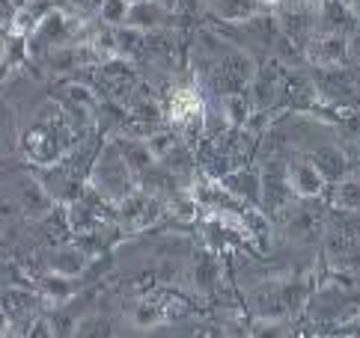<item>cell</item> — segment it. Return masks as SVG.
I'll return each mask as SVG.
<instances>
[{
    "label": "cell",
    "mask_w": 360,
    "mask_h": 338,
    "mask_svg": "<svg viewBox=\"0 0 360 338\" xmlns=\"http://www.w3.org/2000/svg\"><path fill=\"white\" fill-rule=\"evenodd\" d=\"M93 187L113 202H122L128 193H134V169L122 158V149L117 142L108 146V151L98 158L93 169Z\"/></svg>",
    "instance_id": "6da1fadb"
},
{
    "label": "cell",
    "mask_w": 360,
    "mask_h": 338,
    "mask_svg": "<svg viewBox=\"0 0 360 338\" xmlns=\"http://www.w3.org/2000/svg\"><path fill=\"white\" fill-rule=\"evenodd\" d=\"M345 57H349V39L337 30L319 33V36H313V42L307 45V60L319 69H337Z\"/></svg>",
    "instance_id": "7a4b0ae2"
},
{
    "label": "cell",
    "mask_w": 360,
    "mask_h": 338,
    "mask_svg": "<svg viewBox=\"0 0 360 338\" xmlns=\"http://www.w3.org/2000/svg\"><path fill=\"white\" fill-rule=\"evenodd\" d=\"M161 214V205L146 196V193H128V196L120 202V219H122V229L125 231H143L158 219Z\"/></svg>",
    "instance_id": "3957f363"
},
{
    "label": "cell",
    "mask_w": 360,
    "mask_h": 338,
    "mask_svg": "<svg viewBox=\"0 0 360 338\" xmlns=\"http://www.w3.org/2000/svg\"><path fill=\"white\" fill-rule=\"evenodd\" d=\"M15 196H18V208L24 211V217H30V219L48 217L51 208H54V196H51V190L42 184V181H36V178L18 181Z\"/></svg>",
    "instance_id": "277c9868"
},
{
    "label": "cell",
    "mask_w": 360,
    "mask_h": 338,
    "mask_svg": "<svg viewBox=\"0 0 360 338\" xmlns=\"http://www.w3.org/2000/svg\"><path fill=\"white\" fill-rule=\"evenodd\" d=\"M292 196H295V190L289 181V169H283L274 161L271 169H265V175H262V205L271 208V211H280V208H286Z\"/></svg>",
    "instance_id": "5b68a950"
},
{
    "label": "cell",
    "mask_w": 360,
    "mask_h": 338,
    "mask_svg": "<svg viewBox=\"0 0 360 338\" xmlns=\"http://www.w3.org/2000/svg\"><path fill=\"white\" fill-rule=\"evenodd\" d=\"M57 9V4L54 0H27L15 15H12V21H9V33L12 36H33L36 30H39V24L51 15V12Z\"/></svg>",
    "instance_id": "8992f818"
},
{
    "label": "cell",
    "mask_w": 360,
    "mask_h": 338,
    "mask_svg": "<svg viewBox=\"0 0 360 338\" xmlns=\"http://www.w3.org/2000/svg\"><path fill=\"white\" fill-rule=\"evenodd\" d=\"M289 181H292L295 196H301V199H316V196H321V190H325V184H328L325 173H321V169H319L313 161L292 163V166H289Z\"/></svg>",
    "instance_id": "52a82bcc"
},
{
    "label": "cell",
    "mask_w": 360,
    "mask_h": 338,
    "mask_svg": "<svg viewBox=\"0 0 360 338\" xmlns=\"http://www.w3.org/2000/svg\"><path fill=\"white\" fill-rule=\"evenodd\" d=\"M75 36V27H72V18L66 15V12L54 9L51 15L39 24V30H36L30 39L39 45H48V48H57V45H66L69 39Z\"/></svg>",
    "instance_id": "ba28073f"
},
{
    "label": "cell",
    "mask_w": 360,
    "mask_h": 338,
    "mask_svg": "<svg viewBox=\"0 0 360 338\" xmlns=\"http://www.w3.org/2000/svg\"><path fill=\"white\" fill-rule=\"evenodd\" d=\"M221 184L229 190V196L244 199V202H250V205H262V178L248 173V169H238V173L224 175Z\"/></svg>",
    "instance_id": "9c48e42d"
},
{
    "label": "cell",
    "mask_w": 360,
    "mask_h": 338,
    "mask_svg": "<svg viewBox=\"0 0 360 338\" xmlns=\"http://www.w3.org/2000/svg\"><path fill=\"white\" fill-rule=\"evenodd\" d=\"M167 18V6L158 4V0H137V4H131V9H128V27H137L143 33H152L158 30L161 24Z\"/></svg>",
    "instance_id": "30bf717a"
},
{
    "label": "cell",
    "mask_w": 360,
    "mask_h": 338,
    "mask_svg": "<svg viewBox=\"0 0 360 338\" xmlns=\"http://www.w3.org/2000/svg\"><path fill=\"white\" fill-rule=\"evenodd\" d=\"M48 270L78 279L81 273L86 270V252L81 250V246H72V243L57 246V250L51 252V258H48Z\"/></svg>",
    "instance_id": "8fae6325"
},
{
    "label": "cell",
    "mask_w": 360,
    "mask_h": 338,
    "mask_svg": "<svg viewBox=\"0 0 360 338\" xmlns=\"http://www.w3.org/2000/svg\"><path fill=\"white\" fill-rule=\"evenodd\" d=\"M209 4H212V12L217 18H224L229 24H244L248 18L256 15L259 0H209Z\"/></svg>",
    "instance_id": "7c38bea8"
},
{
    "label": "cell",
    "mask_w": 360,
    "mask_h": 338,
    "mask_svg": "<svg viewBox=\"0 0 360 338\" xmlns=\"http://www.w3.org/2000/svg\"><path fill=\"white\" fill-rule=\"evenodd\" d=\"M42 291L51 303L63 306L75 294V276H63V273H48L42 279Z\"/></svg>",
    "instance_id": "4fadbf2b"
},
{
    "label": "cell",
    "mask_w": 360,
    "mask_h": 338,
    "mask_svg": "<svg viewBox=\"0 0 360 338\" xmlns=\"http://www.w3.org/2000/svg\"><path fill=\"white\" fill-rule=\"evenodd\" d=\"M221 113L226 116L229 125H244L250 119V101L241 93H224L221 95Z\"/></svg>",
    "instance_id": "5bb4252c"
},
{
    "label": "cell",
    "mask_w": 360,
    "mask_h": 338,
    "mask_svg": "<svg viewBox=\"0 0 360 338\" xmlns=\"http://www.w3.org/2000/svg\"><path fill=\"white\" fill-rule=\"evenodd\" d=\"M128 9H131V0H101L98 18L105 27H122L128 21Z\"/></svg>",
    "instance_id": "9a60e30c"
},
{
    "label": "cell",
    "mask_w": 360,
    "mask_h": 338,
    "mask_svg": "<svg viewBox=\"0 0 360 338\" xmlns=\"http://www.w3.org/2000/svg\"><path fill=\"white\" fill-rule=\"evenodd\" d=\"M69 226L78 231V235H89L96 229V211L86 202H72L69 205Z\"/></svg>",
    "instance_id": "2e32d148"
},
{
    "label": "cell",
    "mask_w": 360,
    "mask_h": 338,
    "mask_svg": "<svg viewBox=\"0 0 360 338\" xmlns=\"http://www.w3.org/2000/svg\"><path fill=\"white\" fill-rule=\"evenodd\" d=\"M337 205L342 211H360V175L342 178L337 184Z\"/></svg>",
    "instance_id": "e0dca14e"
},
{
    "label": "cell",
    "mask_w": 360,
    "mask_h": 338,
    "mask_svg": "<svg viewBox=\"0 0 360 338\" xmlns=\"http://www.w3.org/2000/svg\"><path fill=\"white\" fill-rule=\"evenodd\" d=\"M170 211L179 217V219H194L197 211H200V199H197V193H176V196L170 199Z\"/></svg>",
    "instance_id": "ac0fdd59"
},
{
    "label": "cell",
    "mask_w": 360,
    "mask_h": 338,
    "mask_svg": "<svg viewBox=\"0 0 360 338\" xmlns=\"http://www.w3.org/2000/svg\"><path fill=\"white\" fill-rule=\"evenodd\" d=\"M161 320H164V309L155 306V303H140L134 309V327L137 330H152Z\"/></svg>",
    "instance_id": "d6986e66"
},
{
    "label": "cell",
    "mask_w": 360,
    "mask_h": 338,
    "mask_svg": "<svg viewBox=\"0 0 360 338\" xmlns=\"http://www.w3.org/2000/svg\"><path fill=\"white\" fill-rule=\"evenodd\" d=\"M313 163L325 173V178H340V173H342V166H337V163H342V158L333 149H321Z\"/></svg>",
    "instance_id": "ffe728a7"
},
{
    "label": "cell",
    "mask_w": 360,
    "mask_h": 338,
    "mask_svg": "<svg viewBox=\"0 0 360 338\" xmlns=\"http://www.w3.org/2000/svg\"><path fill=\"white\" fill-rule=\"evenodd\" d=\"M75 332L78 335H93V332H108V323H101L98 318H84L75 323Z\"/></svg>",
    "instance_id": "44dd1931"
},
{
    "label": "cell",
    "mask_w": 360,
    "mask_h": 338,
    "mask_svg": "<svg viewBox=\"0 0 360 338\" xmlns=\"http://www.w3.org/2000/svg\"><path fill=\"white\" fill-rule=\"evenodd\" d=\"M259 4H265V6H280L283 0H259Z\"/></svg>",
    "instance_id": "7402d4cb"
},
{
    "label": "cell",
    "mask_w": 360,
    "mask_h": 338,
    "mask_svg": "<svg viewBox=\"0 0 360 338\" xmlns=\"http://www.w3.org/2000/svg\"><path fill=\"white\" fill-rule=\"evenodd\" d=\"M340 4H345V6H352V9H354V4H357V0H340Z\"/></svg>",
    "instance_id": "603a6c76"
},
{
    "label": "cell",
    "mask_w": 360,
    "mask_h": 338,
    "mask_svg": "<svg viewBox=\"0 0 360 338\" xmlns=\"http://www.w3.org/2000/svg\"><path fill=\"white\" fill-rule=\"evenodd\" d=\"M354 9H357V12H360V0H357V4H354Z\"/></svg>",
    "instance_id": "cb8c5ba5"
},
{
    "label": "cell",
    "mask_w": 360,
    "mask_h": 338,
    "mask_svg": "<svg viewBox=\"0 0 360 338\" xmlns=\"http://www.w3.org/2000/svg\"><path fill=\"white\" fill-rule=\"evenodd\" d=\"M131 4H137V0H131Z\"/></svg>",
    "instance_id": "d4e9b609"
}]
</instances>
